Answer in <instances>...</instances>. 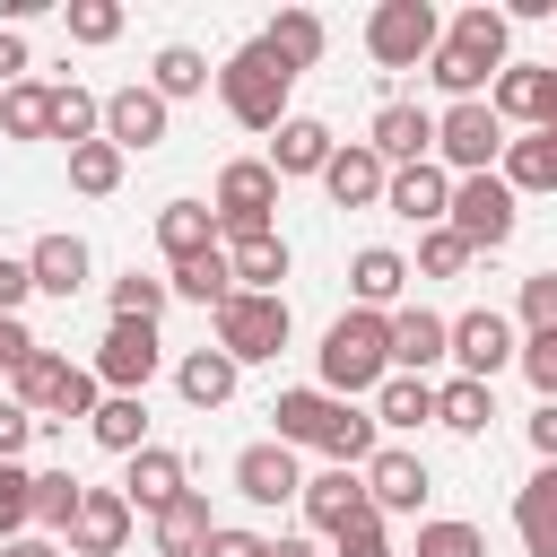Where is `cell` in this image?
<instances>
[{"label": "cell", "mask_w": 557, "mask_h": 557, "mask_svg": "<svg viewBox=\"0 0 557 557\" xmlns=\"http://www.w3.org/2000/svg\"><path fill=\"white\" fill-rule=\"evenodd\" d=\"M513 44V26H505V9H487V0H470L453 26H444V44H435V61H426V78L453 96V104H470V96H487L496 87V70L513 61L505 52Z\"/></svg>", "instance_id": "obj_1"}, {"label": "cell", "mask_w": 557, "mask_h": 557, "mask_svg": "<svg viewBox=\"0 0 557 557\" xmlns=\"http://www.w3.org/2000/svg\"><path fill=\"white\" fill-rule=\"evenodd\" d=\"M313 366H322V392H331V400H374L383 374H392V322L366 313V305H348V313L322 331Z\"/></svg>", "instance_id": "obj_2"}, {"label": "cell", "mask_w": 557, "mask_h": 557, "mask_svg": "<svg viewBox=\"0 0 557 557\" xmlns=\"http://www.w3.org/2000/svg\"><path fill=\"white\" fill-rule=\"evenodd\" d=\"M287 87H296V70H287L261 35L218 61V104H226L244 131H278V122H287Z\"/></svg>", "instance_id": "obj_3"}, {"label": "cell", "mask_w": 557, "mask_h": 557, "mask_svg": "<svg viewBox=\"0 0 557 557\" xmlns=\"http://www.w3.org/2000/svg\"><path fill=\"white\" fill-rule=\"evenodd\" d=\"M218 244H252V235H278V174L270 157H235L218 165Z\"/></svg>", "instance_id": "obj_4"}, {"label": "cell", "mask_w": 557, "mask_h": 557, "mask_svg": "<svg viewBox=\"0 0 557 557\" xmlns=\"http://www.w3.org/2000/svg\"><path fill=\"white\" fill-rule=\"evenodd\" d=\"M470 252H505L513 226H522V200L505 174H453V218H444Z\"/></svg>", "instance_id": "obj_5"}, {"label": "cell", "mask_w": 557, "mask_h": 557, "mask_svg": "<svg viewBox=\"0 0 557 557\" xmlns=\"http://www.w3.org/2000/svg\"><path fill=\"white\" fill-rule=\"evenodd\" d=\"M435 44H444V17H435L426 0H374V17H366L374 70H426Z\"/></svg>", "instance_id": "obj_6"}, {"label": "cell", "mask_w": 557, "mask_h": 557, "mask_svg": "<svg viewBox=\"0 0 557 557\" xmlns=\"http://www.w3.org/2000/svg\"><path fill=\"white\" fill-rule=\"evenodd\" d=\"M435 165H444V174H496V165H505V122H496L487 96L435 113Z\"/></svg>", "instance_id": "obj_7"}, {"label": "cell", "mask_w": 557, "mask_h": 557, "mask_svg": "<svg viewBox=\"0 0 557 557\" xmlns=\"http://www.w3.org/2000/svg\"><path fill=\"white\" fill-rule=\"evenodd\" d=\"M209 322H218V348H226L235 366H270V357L287 348V331H296V322H287V296H244V287H235Z\"/></svg>", "instance_id": "obj_8"}, {"label": "cell", "mask_w": 557, "mask_h": 557, "mask_svg": "<svg viewBox=\"0 0 557 557\" xmlns=\"http://www.w3.org/2000/svg\"><path fill=\"white\" fill-rule=\"evenodd\" d=\"M453 366H461L470 383H496L505 366H522V331H513L496 305H479V313H453Z\"/></svg>", "instance_id": "obj_9"}, {"label": "cell", "mask_w": 557, "mask_h": 557, "mask_svg": "<svg viewBox=\"0 0 557 557\" xmlns=\"http://www.w3.org/2000/svg\"><path fill=\"white\" fill-rule=\"evenodd\" d=\"M157 366H165L157 322H104V339H96V383L104 392H148Z\"/></svg>", "instance_id": "obj_10"}, {"label": "cell", "mask_w": 557, "mask_h": 557, "mask_svg": "<svg viewBox=\"0 0 557 557\" xmlns=\"http://www.w3.org/2000/svg\"><path fill=\"white\" fill-rule=\"evenodd\" d=\"M487 104H496V122L513 131H557V61H505L496 70V87H487Z\"/></svg>", "instance_id": "obj_11"}, {"label": "cell", "mask_w": 557, "mask_h": 557, "mask_svg": "<svg viewBox=\"0 0 557 557\" xmlns=\"http://www.w3.org/2000/svg\"><path fill=\"white\" fill-rule=\"evenodd\" d=\"M165 131H174V104H165L148 78L104 96V139H113L122 157H148V148H165Z\"/></svg>", "instance_id": "obj_12"}, {"label": "cell", "mask_w": 557, "mask_h": 557, "mask_svg": "<svg viewBox=\"0 0 557 557\" xmlns=\"http://www.w3.org/2000/svg\"><path fill=\"white\" fill-rule=\"evenodd\" d=\"M235 496L244 505H296L305 496V470H296V444H278V435H261V444H244L235 453Z\"/></svg>", "instance_id": "obj_13"}, {"label": "cell", "mask_w": 557, "mask_h": 557, "mask_svg": "<svg viewBox=\"0 0 557 557\" xmlns=\"http://www.w3.org/2000/svg\"><path fill=\"white\" fill-rule=\"evenodd\" d=\"M366 148H374L392 174H400V165H426V157H435V113L409 104V96H392V104L366 122Z\"/></svg>", "instance_id": "obj_14"}, {"label": "cell", "mask_w": 557, "mask_h": 557, "mask_svg": "<svg viewBox=\"0 0 557 557\" xmlns=\"http://www.w3.org/2000/svg\"><path fill=\"white\" fill-rule=\"evenodd\" d=\"M435 496V479H426V461L409 453V444H383L374 461H366V505L374 513H418Z\"/></svg>", "instance_id": "obj_15"}, {"label": "cell", "mask_w": 557, "mask_h": 557, "mask_svg": "<svg viewBox=\"0 0 557 557\" xmlns=\"http://www.w3.org/2000/svg\"><path fill=\"white\" fill-rule=\"evenodd\" d=\"M383 322H392V374H435V366L453 357V322H444V313L400 305V313H383Z\"/></svg>", "instance_id": "obj_16"}, {"label": "cell", "mask_w": 557, "mask_h": 557, "mask_svg": "<svg viewBox=\"0 0 557 557\" xmlns=\"http://www.w3.org/2000/svg\"><path fill=\"white\" fill-rule=\"evenodd\" d=\"M131 496L122 487H87V505H78V522H70V557H122V540H131Z\"/></svg>", "instance_id": "obj_17"}, {"label": "cell", "mask_w": 557, "mask_h": 557, "mask_svg": "<svg viewBox=\"0 0 557 557\" xmlns=\"http://www.w3.org/2000/svg\"><path fill=\"white\" fill-rule=\"evenodd\" d=\"M322 191H331L339 209H383V191H392V165H383L366 139H339V157L322 165Z\"/></svg>", "instance_id": "obj_18"}, {"label": "cell", "mask_w": 557, "mask_h": 557, "mask_svg": "<svg viewBox=\"0 0 557 557\" xmlns=\"http://www.w3.org/2000/svg\"><path fill=\"white\" fill-rule=\"evenodd\" d=\"M383 209H392V218H409V226L426 235V226H444V218H453V174H444L435 157H426V165H400V174H392V191H383Z\"/></svg>", "instance_id": "obj_19"}, {"label": "cell", "mask_w": 557, "mask_h": 557, "mask_svg": "<svg viewBox=\"0 0 557 557\" xmlns=\"http://www.w3.org/2000/svg\"><path fill=\"white\" fill-rule=\"evenodd\" d=\"M270 418H278V426H270L278 444H313V453H322V444H331V426L348 418V400H331L322 383H296V392H278V400H270Z\"/></svg>", "instance_id": "obj_20"}, {"label": "cell", "mask_w": 557, "mask_h": 557, "mask_svg": "<svg viewBox=\"0 0 557 557\" xmlns=\"http://www.w3.org/2000/svg\"><path fill=\"white\" fill-rule=\"evenodd\" d=\"M26 270H35V296H61V305H70V296L87 287V270H96V261H87V235H70V226H52V235H35V252H26Z\"/></svg>", "instance_id": "obj_21"}, {"label": "cell", "mask_w": 557, "mask_h": 557, "mask_svg": "<svg viewBox=\"0 0 557 557\" xmlns=\"http://www.w3.org/2000/svg\"><path fill=\"white\" fill-rule=\"evenodd\" d=\"M296 505H305V522H313L322 540H339L357 513H374V505H366V470H322V479H305Z\"/></svg>", "instance_id": "obj_22"}, {"label": "cell", "mask_w": 557, "mask_h": 557, "mask_svg": "<svg viewBox=\"0 0 557 557\" xmlns=\"http://www.w3.org/2000/svg\"><path fill=\"white\" fill-rule=\"evenodd\" d=\"M339 157V139H331V122H313V113H287L278 131H270V174L287 183V174H322Z\"/></svg>", "instance_id": "obj_23"}, {"label": "cell", "mask_w": 557, "mask_h": 557, "mask_svg": "<svg viewBox=\"0 0 557 557\" xmlns=\"http://www.w3.org/2000/svg\"><path fill=\"white\" fill-rule=\"evenodd\" d=\"M418 270H409V252H392V244H366L357 261H348V296L366 305V313H400V287H409Z\"/></svg>", "instance_id": "obj_24"}, {"label": "cell", "mask_w": 557, "mask_h": 557, "mask_svg": "<svg viewBox=\"0 0 557 557\" xmlns=\"http://www.w3.org/2000/svg\"><path fill=\"white\" fill-rule=\"evenodd\" d=\"M183 487H191V479H183V453H174V444H148V453H131V470H122L131 513H165Z\"/></svg>", "instance_id": "obj_25"}, {"label": "cell", "mask_w": 557, "mask_h": 557, "mask_svg": "<svg viewBox=\"0 0 557 557\" xmlns=\"http://www.w3.org/2000/svg\"><path fill=\"white\" fill-rule=\"evenodd\" d=\"M513 531H522V557H557V461H540L513 487Z\"/></svg>", "instance_id": "obj_26"}, {"label": "cell", "mask_w": 557, "mask_h": 557, "mask_svg": "<svg viewBox=\"0 0 557 557\" xmlns=\"http://www.w3.org/2000/svg\"><path fill=\"white\" fill-rule=\"evenodd\" d=\"M157 244H165V270L218 252V209H209V200H165V209H157Z\"/></svg>", "instance_id": "obj_27"}, {"label": "cell", "mask_w": 557, "mask_h": 557, "mask_svg": "<svg viewBox=\"0 0 557 557\" xmlns=\"http://www.w3.org/2000/svg\"><path fill=\"white\" fill-rule=\"evenodd\" d=\"M235 383H244V366H235L226 348H183V366H174V392H183L191 409H226Z\"/></svg>", "instance_id": "obj_28"}, {"label": "cell", "mask_w": 557, "mask_h": 557, "mask_svg": "<svg viewBox=\"0 0 557 557\" xmlns=\"http://www.w3.org/2000/svg\"><path fill=\"white\" fill-rule=\"evenodd\" d=\"M148 531H157V557H200V548H209V531H218V513H209V496H200V487H183L165 513H148Z\"/></svg>", "instance_id": "obj_29"}, {"label": "cell", "mask_w": 557, "mask_h": 557, "mask_svg": "<svg viewBox=\"0 0 557 557\" xmlns=\"http://www.w3.org/2000/svg\"><path fill=\"white\" fill-rule=\"evenodd\" d=\"M87 435L104 444V453H148V392H104L96 400V418H87Z\"/></svg>", "instance_id": "obj_30"}, {"label": "cell", "mask_w": 557, "mask_h": 557, "mask_svg": "<svg viewBox=\"0 0 557 557\" xmlns=\"http://www.w3.org/2000/svg\"><path fill=\"white\" fill-rule=\"evenodd\" d=\"M366 409H374V426H392V435L435 426V383H426V374H383V392H374Z\"/></svg>", "instance_id": "obj_31"}, {"label": "cell", "mask_w": 557, "mask_h": 557, "mask_svg": "<svg viewBox=\"0 0 557 557\" xmlns=\"http://www.w3.org/2000/svg\"><path fill=\"white\" fill-rule=\"evenodd\" d=\"M261 44H270V52L287 61V70H313V61L331 52V26H322L313 9H278V17L261 26Z\"/></svg>", "instance_id": "obj_32"}, {"label": "cell", "mask_w": 557, "mask_h": 557, "mask_svg": "<svg viewBox=\"0 0 557 557\" xmlns=\"http://www.w3.org/2000/svg\"><path fill=\"white\" fill-rule=\"evenodd\" d=\"M287 235H252V244H226V270H235V287L244 296H278V278H287Z\"/></svg>", "instance_id": "obj_33"}, {"label": "cell", "mask_w": 557, "mask_h": 557, "mask_svg": "<svg viewBox=\"0 0 557 557\" xmlns=\"http://www.w3.org/2000/svg\"><path fill=\"white\" fill-rule=\"evenodd\" d=\"M487 418H496V383H470V374L435 383V426L444 435H487Z\"/></svg>", "instance_id": "obj_34"}, {"label": "cell", "mask_w": 557, "mask_h": 557, "mask_svg": "<svg viewBox=\"0 0 557 557\" xmlns=\"http://www.w3.org/2000/svg\"><path fill=\"white\" fill-rule=\"evenodd\" d=\"M505 183H513V200L522 191H557V131H522V139H505V165H496Z\"/></svg>", "instance_id": "obj_35"}, {"label": "cell", "mask_w": 557, "mask_h": 557, "mask_svg": "<svg viewBox=\"0 0 557 557\" xmlns=\"http://www.w3.org/2000/svg\"><path fill=\"white\" fill-rule=\"evenodd\" d=\"M209 78H218V70H209V52H191V44H165V52L148 61V87H157L165 104H183V96H209Z\"/></svg>", "instance_id": "obj_36"}, {"label": "cell", "mask_w": 557, "mask_h": 557, "mask_svg": "<svg viewBox=\"0 0 557 557\" xmlns=\"http://www.w3.org/2000/svg\"><path fill=\"white\" fill-rule=\"evenodd\" d=\"M165 287H174L183 305H209V313H218V305L235 296V270H226V244H218V252H200V261H174V270H165Z\"/></svg>", "instance_id": "obj_37"}, {"label": "cell", "mask_w": 557, "mask_h": 557, "mask_svg": "<svg viewBox=\"0 0 557 557\" xmlns=\"http://www.w3.org/2000/svg\"><path fill=\"white\" fill-rule=\"evenodd\" d=\"M0 131H9V139H52V87H44V78L0 87Z\"/></svg>", "instance_id": "obj_38"}, {"label": "cell", "mask_w": 557, "mask_h": 557, "mask_svg": "<svg viewBox=\"0 0 557 557\" xmlns=\"http://www.w3.org/2000/svg\"><path fill=\"white\" fill-rule=\"evenodd\" d=\"M52 139H70V148L104 139V96H87L78 78H61V87H52Z\"/></svg>", "instance_id": "obj_39"}, {"label": "cell", "mask_w": 557, "mask_h": 557, "mask_svg": "<svg viewBox=\"0 0 557 557\" xmlns=\"http://www.w3.org/2000/svg\"><path fill=\"white\" fill-rule=\"evenodd\" d=\"M61 374H70V357H61V348H35V357H26L17 374H9V400H17V409H26L35 426H44V409H52V392H61Z\"/></svg>", "instance_id": "obj_40"}, {"label": "cell", "mask_w": 557, "mask_h": 557, "mask_svg": "<svg viewBox=\"0 0 557 557\" xmlns=\"http://www.w3.org/2000/svg\"><path fill=\"white\" fill-rule=\"evenodd\" d=\"M78 505H87V479H70V470H35V531L52 540H70V522H78Z\"/></svg>", "instance_id": "obj_41"}, {"label": "cell", "mask_w": 557, "mask_h": 557, "mask_svg": "<svg viewBox=\"0 0 557 557\" xmlns=\"http://www.w3.org/2000/svg\"><path fill=\"white\" fill-rule=\"evenodd\" d=\"M122 148L113 139H87V148H70V191H87V200H113L122 191Z\"/></svg>", "instance_id": "obj_42"}, {"label": "cell", "mask_w": 557, "mask_h": 557, "mask_svg": "<svg viewBox=\"0 0 557 557\" xmlns=\"http://www.w3.org/2000/svg\"><path fill=\"white\" fill-rule=\"evenodd\" d=\"M165 305H174V287H165L157 270H122V278H113V322H157Z\"/></svg>", "instance_id": "obj_43"}, {"label": "cell", "mask_w": 557, "mask_h": 557, "mask_svg": "<svg viewBox=\"0 0 557 557\" xmlns=\"http://www.w3.org/2000/svg\"><path fill=\"white\" fill-rule=\"evenodd\" d=\"M35 531V470L26 461H0V548Z\"/></svg>", "instance_id": "obj_44"}, {"label": "cell", "mask_w": 557, "mask_h": 557, "mask_svg": "<svg viewBox=\"0 0 557 557\" xmlns=\"http://www.w3.org/2000/svg\"><path fill=\"white\" fill-rule=\"evenodd\" d=\"M470 261H479V252H470V244H461L453 226H426V235H418V261H409V270H418V278H461Z\"/></svg>", "instance_id": "obj_45"}, {"label": "cell", "mask_w": 557, "mask_h": 557, "mask_svg": "<svg viewBox=\"0 0 557 557\" xmlns=\"http://www.w3.org/2000/svg\"><path fill=\"white\" fill-rule=\"evenodd\" d=\"M61 26H70V44H113L122 35V0H70Z\"/></svg>", "instance_id": "obj_46"}, {"label": "cell", "mask_w": 557, "mask_h": 557, "mask_svg": "<svg viewBox=\"0 0 557 557\" xmlns=\"http://www.w3.org/2000/svg\"><path fill=\"white\" fill-rule=\"evenodd\" d=\"M418 557H487L479 522H418Z\"/></svg>", "instance_id": "obj_47"}, {"label": "cell", "mask_w": 557, "mask_h": 557, "mask_svg": "<svg viewBox=\"0 0 557 557\" xmlns=\"http://www.w3.org/2000/svg\"><path fill=\"white\" fill-rule=\"evenodd\" d=\"M531 331H557V270H531L522 278V339Z\"/></svg>", "instance_id": "obj_48"}, {"label": "cell", "mask_w": 557, "mask_h": 557, "mask_svg": "<svg viewBox=\"0 0 557 557\" xmlns=\"http://www.w3.org/2000/svg\"><path fill=\"white\" fill-rule=\"evenodd\" d=\"M331 557H392V531H383V513H357V522L331 540Z\"/></svg>", "instance_id": "obj_49"}, {"label": "cell", "mask_w": 557, "mask_h": 557, "mask_svg": "<svg viewBox=\"0 0 557 557\" xmlns=\"http://www.w3.org/2000/svg\"><path fill=\"white\" fill-rule=\"evenodd\" d=\"M522 374H531L540 400H557V331H531L522 339Z\"/></svg>", "instance_id": "obj_50"}, {"label": "cell", "mask_w": 557, "mask_h": 557, "mask_svg": "<svg viewBox=\"0 0 557 557\" xmlns=\"http://www.w3.org/2000/svg\"><path fill=\"white\" fill-rule=\"evenodd\" d=\"M200 557H270V540H261V531H244V522H218Z\"/></svg>", "instance_id": "obj_51"}, {"label": "cell", "mask_w": 557, "mask_h": 557, "mask_svg": "<svg viewBox=\"0 0 557 557\" xmlns=\"http://www.w3.org/2000/svg\"><path fill=\"white\" fill-rule=\"evenodd\" d=\"M35 348H44V339H35V331H26L17 313H0V374H17V366H26Z\"/></svg>", "instance_id": "obj_52"}, {"label": "cell", "mask_w": 557, "mask_h": 557, "mask_svg": "<svg viewBox=\"0 0 557 557\" xmlns=\"http://www.w3.org/2000/svg\"><path fill=\"white\" fill-rule=\"evenodd\" d=\"M26 296H35V270H26V261H9V252H0V313H17V305H26Z\"/></svg>", "instance_id": "obj_53"}, {"label": "cell", "mask_w": 557, "mask_h": 557, "mask_svg": "<svg viewBox=\"0 0 557 557\" xmlns=\"http://www.w3.org/2000/svg\"><path fill=\"white\" fill-rule=\"evenodd\" d=\"M26 435H35V418H26L17 400H0V461H17V453H26Z\"/></svg>", "instance_id": "obj_54"}, {"label": "cell", "mask_w": 557, "mask_h": 557, "mask_svg": "<svg viewBox=\"0 0 557 557\" xmlns=\"http://www.w3.org/2000/svg\"><path fill=\"white\" fill-rule=\"evenodd\" d=\"M26 70H35V61H26V35H17V26H0V87H17Z\"/></svg>", "instance_id": "obj_55"}, {"label": "cell", "mask_w": 557, "mask_h": 557, "mask_svg": "<svg viewBox=\"0 0 557 557\" xmlns=\"http://www.w3.org/2000/svg\"><path fill=\"white\" fill-rule=\"evenodd\" d=\"M531 453H540V461H557V400H540V409H531Z\"/></svg>", "instance_id": "obj_56"}, {"label": "cell", "mask_w": 557, "mask_h": 557, "mask_svg": "<svg viewBox=\"0 0 557 557\" xmlns=\"http://www.w3.org/2000/svg\"><path fill=\"white\" fill-rule=\"evenodd\" d=\"M0 557H70V548H61V540H44V531H26V540H9Z\"/></svg>", "instance_id": "obj_57"}, {"label": "cell", "mask_w": 557, "mask_h": 557, "mask_svg": "<svg viewBox=\"0 0 557 557\" xmlns=\"http://www.w3.org/2000/svg\"><path fill=\"white\" fill-rule=\"evenodd\" d=\"M270 557H322V548H313L305 531H278V540H270Z\"/></svg>", "instance_id": "obj_58"}]
</instances>
